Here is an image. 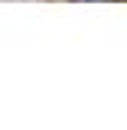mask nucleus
Listing matches in <instances>:
<instances>
[{"label": "nucleus", "mask_w": 127, "mask_h": 130, "mask_svg": "<svg viewBox=\"0 0 127 130\" xmlns=\"http://www.w3.org/2000/svg\"><path fill=\"white\" fill-rule=\"evenodd\" d=\"M76 3H82V0H76ZM85 3H91V0H85Z\"/></svg>", "instance_id": "f257e3e1"}]
</instances>
